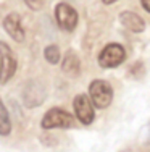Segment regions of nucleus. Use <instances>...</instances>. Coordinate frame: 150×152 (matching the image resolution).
I'll return each instance as SVG.
<instances>
[{"label":"nucleus","mask_w":150,"mask_h":152,"mask_svg":"<svg viewBox=\"0 0 150 152\" xmlns=\"http://www.w3.org/2000/svg\"><path fill=\"white\" fill-rule=\"evenodd\" d=\"M126 60V50L120 44H108L99 55V65L102 68H116Z\"/></svg>","instance_id":"nucleus-4"},{"label":"nucleus","mask_w":150,"mask_h":152,"mask_svg":"<svg viewBox=\"0 0 150 152\" xmlns=\"http://www.w3.org/2000/svg\"><path fill=\"white\" fill-rule=\"evenodd\" d=\"M102 2H103V3H107V5H108V3H115L116 0H102Z\"/></svg>","instance_id":"nucleus-14"},{"label":"nucleus","mask_w":150,"mask_h":152,"mask_svg":"<svg viewBox=\"0 0 150 152\" xmlns=\"http://www.w3.org/2000/svg\"><path fill=\"white\" fill-rule=\"evenodd\" d=\"M10 131H12V120H10V115L5 104L0 99V136L10 134Z\"/></svg>","instance_id":"nucleus-10"},{"label":"nucleus","mask_w":150,"mask_h":152,"mask_svg":"<svg viewBox=\"0 0 150 152\" xmlns=\"http://www.w3.org/2000/svg\"><path fill=\"white\" fill-rule=\"evenodd\" d=\"M18 66V61L13 55L12 47L5 42H0V84H5L13 78Z\"/></svg>","instance_id":"nucleus-2"},{"label":"nucleus","mask_w":150,"mask_h":152,"mask_svg":"<svg viewBox=\"0 0 150 152\" xmlns=\"http://www.w3.org/2000/svg\"><path fill=\"white\" fill-rule=\"evenodd\" d=\"M55 18L63 31H73L78 24V13L68 3H58L55 7Z\"/></svg>","instance_id":"nucleus-6"},{"label":"nucleus","mask_w":150,"mask_h":152,"mask_svg":"<svg viewBox=\"0 0 150 152\" xmlns=\"http://www.w3.org/2000/svg\"><path fill=\"white\" fill-rule=\"evenodd\" d=\"M142 7H144V10H147V12L150 13V0H141Z\"/></svg>","instance_id":"nucleus-13"},{"label":"nucleus","mask_w":150,"mask_h":152,"mask_svg":"<svg viewBox=\"0 0 150 152\" xmlns=\"http://www.w3.org/2000/svg\"><path fill=\"white\" fill-rule=\"evenodd\" d=\"M3 28L8 32V36L16 42L24 41V29L21 26V18L18 13H8L7 18L3 20Z\"/></svg>","instance_id":"nucleus-7"},{"label":"nucleus","mask_w":150,"mask_h":152,"mask_svg":"<svg viewBox=\"0 0 150 152\" xmlns=\"http://www.w3.org/2000/svg\"><path fill=\"white\" fill-rule=\"evenodd\" d=\"M89 97L97 108H107L113 100V88L103 79H95L89 84Z\"/></svg>","instance_id":"nucleus-1"},{"label":"nucleus","mask_w":150,"mask_h":152,"mask_svg":"<svg viewBox=\"0 0 150 152\" xmlns=\"http://www.w3.org/2000/svg\"><path fill=\"white\" fill-rule=\"evenodd\" d=\"M149 128H150V125H149ZM147 144H150V137H149V142H147Z\"/></svg>","instance_id":"nucleus-15"},{"label":"nucleus","mask_w":150,"mask_h":152,"mask_svg":"<svg viewBox=\"0 0 150 152\" xmlns=\"http://www.w3.org/2000/svg\"><path fill=\"white\" fill-rule=\"evenodd\" d=\"M41 126L44 129L52 128H71L74 126V118L63 108H50L47 113L44 115L41 121Z\"/></svg>","instance_id":"nucleus-3"},{"label":"nucleus","mask_w":150,"mask_h":152,"mask_svg":"<svg viewBox=\"0 0 150 152\" xmlns=\"http://www.w3.org/2000/svg\"><path fill=\"white\" fill-rule=\"evenodd\" d=\"M26 5L31 10H39L42 7V0H26Z\"/></svg>","instance_id":"nucleus-12"},{"label":"nucleus","mask_w":150,"mask_h":152,"mask_svg":"<svg viewBox=\"0 0 150 152\" xmlns=\"http://www.w3.org/2000/svg\"><path fill=\"white\" fill-rule=\"evenodd\" d=\"M73 107L78 120L83 125H91L94 121L95 113H94V104H92L91 97L84 96V94H78L73 100Z\"/></svg>","instance_id":"nucleus-5"},{"label":"nucleus","mask_w":150,"mask_h":152,"mask_svg":"<svg viewBox=\"0 0 150 152\" xmlns=\"http://www.w3.org/2000/svg\"><path fill=\"white\" fill-rule=\"evenodd\" d=\"M62 70L70 76H78L79 75L81 61H79V57H78L73 50H68L66 52L65 58H63V63H62Z\"/></svg>","instance_id":"nucleus-9"},{"label":"nucleus","mask_w":150,"mask_h":152,"mask_svg":"<svg viewBox=\"0 0 150 152\" xmlns=\"http://www.w3.org/2000/svg\"><path fill=\"white\" fill-rule=\"evenodd\" d=\"M44 57H45V60H47L49 63L57 65V63L60 61V50H58V47H57V45H49V47H45Z\"/></svg>","instance_id":"nucleus-11"},{"label":"nucleus","mask_w":150,"mask_h":152,"mask_svg":"<svg viewBox=\"0 0 150 152\" xmlns=\"http://www.w3.org/2000/svg\"><path fill=\"white\" fill-rule=\"evenodd\" d=\"M120 21L126 29L133 31V32H142L145 28L144 20H142L139 15H136L133 12H123L120 15Z\"/></svg>","instance_id":"nucleus-8"}]
</instances>
